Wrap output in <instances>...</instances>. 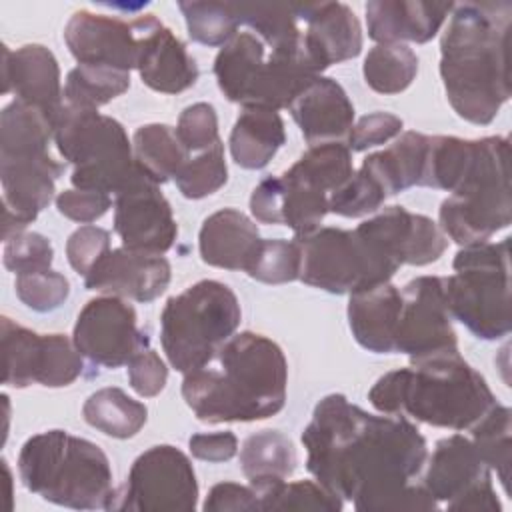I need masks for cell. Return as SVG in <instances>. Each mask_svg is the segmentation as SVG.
Segmentation results:
<instances>
[{
    "label": "cell",
    "instance_id": "obj_33",
    "mask_svg": "<svg viewBox=\"0 0 512 512\" xmlns=\"http://www.w3.org/2000/svg\"><path fill=\"white\" fill-rule=\"evenodd\" d=\"M54 120L40 108L12 100L0 114V156L48 152Z\"/></svg>",
    "mask_w": 512,
    "mask_h": 512
},
{
    "label": "cell",
    "instance_id": "obj_8",
    "mask_svg": "<svg viewBox=\"0 0 512 512\" xmlns=\"http://www.w3.org/2000/svg\"><path fill=\"white\" fill-rule=\"evenodd\" d=\"M60 156L74 166V188L118 194L136 174L134 150L124 126L96 108L62 104L54 120Z\"/></svg>",
    "mask_w": 512,
    "mask_h": 512
},
{
    "label": "cell",
    "instance_id": "obj_47",
    "mask_svg": "<svg viewBox=\"0 0 512 512\" xmlns=\"http://www.w3.org/2000/svg\"><path fill=\"white\" fill-rule=\"evenodd\" d=\"M52 260V242L38 232H20L4 240L2 262L16 276L48 270Z\"/></svg>",
    "mask_w": 512,
    "mask_h": 512
},
{
    "label": "cell",
    "instance_id": "obj_31",
    "mask_svg": "<svg viewBox=\"0 0 512 512\" xmlns=\"http://www.w3.org/2000/svg\"><path fill=\"white\" fill-rule=\"evenodd\" d=\"M132 150L136 166L156 184L176 178L180 168L190 158V152L180 142L176 128L168 124H144L134 132Z\"/></svg>",
    "mask_w": 512,
    "mask_h": 512
},
{
    "label": "cell",
    "instance_id": "obj_16",
    "mask_svg": "<svg viewBox=\"0 0 512 512\" xmlns=\"http://www.w3.org/2000/svg\"><path fill=\"white\" fill-rule=\"evenodd\" d=\"M72 340L78 352L96 366L120 368L148 344L138 330L136 310L120 296H98L78 312Z\"/></svg>",
    "mask_w": 512,
    "mask_h": 512
},
{
    "label": "cell",
    "instance_id": "obj_53",
    "mask_svg": "<svg viewBox=\"0 0 512 512\" xmlns=\"http://www.w3.org/2000/svg\"><path fill=\"white\" fill-rule=\"evenodd\" d=\"M206 512H238V510H260L258 496L252 486L236 482L214 484L202 504Z\"/></svg>",
    "mask_w": 512,
    "mask_h": 512
},
{
    "label": "cell",
    "instance_id": "obj_49",
    "mask_svg": "<svg viewBox=\"0 0 512 512\" xmlns=\"http://www.w3.org/2000/svg\"><path fill=\"white\" fill-rule=\"evenodd\" d=\"M108 252L110 232L94 224L80 226L66 242V258L80 276H86Z\"/></svg>",
    "mask_w": 512,
    "mask_h": 512
},
{
    "label": "cell",
    "instance_id": "obj_13",
    "mask_svg": "<svg viewBox=\"0 0 512 512\" xmlns=\"http://www.w3.org/2000/svg\"><path fill=\"white\" fill-rule=\"evenodd\" d=\"M420 486L438 508L500 512L502 504L492 486V470L464 434H452L436 442L422 468Z\"/></svg>",
    "mask_w": 512,
    "mask_h": 512
},
{
    "label": "cell",
    "instance_id": "obj_43",
    "mask_svg": "<svg viewBox=\"0 0 512 512\" xmlns=\"http://www.w3.org/2000/svg\"><path fill=\"white\" fill-rule=\"evenodd\" d=\"M174 180L180 194L188 200H200L218 192L228 180L222 142L194 158H188Z\"/></svg>",
    "mask_w": 512,
    "mask_h": 512
},
{
    "label": "cell",
    "instance_id": "obj_57",
    "mask_svg": "<svg viewBox=\"0 0 512 512\" xmlns=\"http://www.w3.org/2000/svg\"><path fill=\"white\" fill-rule=\"evenodd\" d=\"M2 468L6 472V482H8V500H10V508H12V474H10V468H8V462L2 460Z\"/></svg>",
    "mask_w": 512,
    "mask_h": 512
},
{
    "label": "cell",
    "instance_id": "obj_28",
    "mask_svg": "<svg viewBox=\"0 0 512 512\" xmlns=\"http://www.w3.org/2000/svg\"><path fill=\"white\" fill-rule=\"evenodd\" d=\"M402 294L392 282H384L350 294L348 324L354 340L368 352L392 354Z\"/></svg>",
    "mask_w": 512,
    "mask_h": 512
},
{
    "label": "cell",
    "instance_id": "obj_14",
    "mask_svg": "<svg viewBox=\"0 0 512 512\" xmlns=\"http://www.w3.org/2000/svg\"><path fill=\"white\" fill-rule=\"evenodd\" d=\"M2 384L26 388L42 384L62 388L84 370L82 354L66 334H36L2 316Z\"/></svg>",
    "mask_w": 512,
    "mask_h": 512
},
{
    "label": "cell",
    "instance_id": "obj_19",
    "mask_svg": "<svg viewBox=\"0 0 512 512\" xmlns=\"http://www.w3.org/2000/svg\"><path fill=\"white\" fill-rule=\"evenodd\" d=\"M354 230L396 268L432 264L448 246L446 234L432 218L414 214L404 206H388Z\"/></svg>",
    "mask_w": 512,
    "mask_h": 512
},
{
    "label": "cell",
    "instance_id": "obj_17",
    "mask_svg": "<svg viewBox=\"0 0 512 512\" xmlns=\"http://www.w3.org/2000/svg\"><path fill=\"white\" fill-rule=\"evenodd\" d=\"M154 180L138 174L116 194L114 230L122 246L146 254H164L174 246L178 226L172 208Z\"/></svg>",
    "mask_w": 512,
    "mask_h": 512
},
{
    "label": "cell",
    "instance_id": "obj_45",
    "mask_svg": "<svg viewBox=\"0 0 512 512\" xmlns=\"http://www.w3.org/2000/svg\"><path fill=\"white\" fill-rule=\"evenodd\" d=\"M386 200L380 184L364 170L352 172V176L340 184L328 196V212L346 218H360L376 212Z\"/></svg>",
    "mask_w": 512,
    "mask_h": 512
},
{
    "label": "cell",
    "instance_id": "obj_20",
    "mask_svg": "<svg viewBox=\"0 0 512 512\" xmlns=\"http://www.w3.org/2000/svg\"><path fill=\"white\" fill-rule=\"evenodd\" d=\"M138 38V74L142 82L162 94H178L192 88L200 76L194 56L154 14L132 22Z\"/></svg>",
    "mask_w": 512,
    "mask_h": 512
},
{
    "label": "cell",
    "instance_id": "obj_46",
    "mask_svg": "<svg viewBox=\"0 0 512 512\" xmlns=\"http://www.w3.org/2000/svg\"><path fill=\"white\" fill-rule=\"evenodd\" d=\"M14 288L22 304L36 312H52L60 308L70 296L68 278L50 268L16 276Z\"/></svg>",
    "mask_w": 512,
    "mask_h": 512
},
{
    "label": "cell",
    "instance_id": "obj_9",
    "mask_svg": "<svg viewBox=\"0 0 512 512\" xmlns=\"http://www.w3.org/2000/svg\"><path fill=\"white\" fill-rule=\"evenodd\" d=\"M242 310L230 286L200 280L168 298L160 314V342L170 366L182 374L196 370L234 336Z\"/></svg>",
    "mask_w": 512,
    "mask_h": 512
},
{
    "label": "cell",
    "instance_id": "obj_6",
    "mask_svg": "<svg viewBox=\"0 0 512 512\" xmlns=\"http://www.w3.org/2000/svg\"><path fill=\"white\" fill-rule=\"evenodd\" d=\"M220 92L242 108H288L290 102L320 76L304 42L268 44L252 30L238 32L214 58Z\"/></svg>",
    "mask_w": 512,
    "mask_h": 512
},
{
    "label": "cell",
    "instance_id": "obj_39",
    "mask_svg": "<svg viewBox=\"0 0 512 512\" xmlns=\"http://www.w3.org/2000/svg\"><path fill=\"white\" fill-rule=\"evenodd\" d=\"M288 172L330 196V192L352 176V154L344 142L314 144L288 168Z\"/></svg>",
    "mask_w": 512,
    "mask_h": 512
},
{
    "label": "cell",
    "instance_id": "obj_4",
    "mask_svg": "<svg viewBox=\"0 0 512 512\" xmlns=\"http://www.w3.org/2000/svg\"><path fill=\"white\" fill-rule=\"evenodd\" d=\"M368 400L382 414L456 432L470 430L498 402L484 376L460 354L386 372L370 388Z\"/></svg>",
    "mask_w": 512,
    "mask_h": 512
},
{
    "label": "cell",
    "instance_id": "obj_1",
    "mask_svg": "<svg viewBox=\"0 0 512 512\" xmlns=\"http://www.w3.org/2000/svg\"><path fill=\"white\" fill-rule=\"evenodd\" d=\"M300 440L314 480L358 512L438 510L414 482L428 448L406 416H376L344 394H328L316 404Z\"/></svg>",
    "mask_w": 512,
    "mask_h": 512
},
{
    "label": "cell",
    "instance_id": "obj_50",
    "mask_svg": "<svg viewBox=\"0 0 512 512\" xmlns=\"http://www.w3.org/2000/svg\"><path fill=\"white\" fill-rule=\"evenodd\" d=\"M126 366L128 382L138 396L152 398L164 390L168 380V368L160 354L152 350L148 344L142 346Z\"/></svg>",
    "mask_w": 512,
    "mask_h": 512
},
{
    "label": "cell",
    "instance_id": "obj_29",
    "mask_svg": "<svg viewBox=\"0 0 512 512\" xmlns=\"http://www.w3.org/2000/svg\"><path fill=\"white\" fill-rule=\"evenodd\" d=\"M284 142V122L276 110L242 108L230 132V154L240 168L260 170L270 164Z\"/></svg>",
    "mask_w": 512,
    "mask_h": 512
},
{
    "label": "cell",
    "instance_id": "obj_48",
    "mask_svg": "<svg viewBox=\"0 0 512 512\" xmlns=\"http://www.w3.org/2000/svg\"><path fill=\"white\" fill-rule=\"evenodd\" d=\"M176 134L188 152H204L220 142L218 116L212 104L196 102L186 106L176 124Z\"/></svg>",
    "mask_w": 512,
    "mask_h": 512
},
{
    "label": "cell",
    "instance_id": "obj_42",
    "mask_svg": "<svg viewBox=\"0 0 512 512\" xmlns=\"http://www.w3.org/2000/svg\"><path fill=\"white\" fill-rule=\"evenodd\" d=\"M188 36L204 46H224L238 34V16L232 2H180Z\"/></svg>",
    "mask_w": 512,
    "mask_h": 512
},
{
    "label": "cell",
    "instance_id": "obj_18",
    "mask_svg": "<svg viewBox=\"0 0 512 512\" xmlns=\"http://www.w3.org/2000/svg\"><path fill=\"white\" fill-rule=\"evenodd\" d=\"M62 170L64 166L48 152L0 156L4 240L24 232V228L52 202L56 180L62 176Z\"/></svg>",
    "mask_w": 512,
    "mask_h": 512
},
{
    "label": "cell",
    "instance_id": "obj_51",
    "mask_svg": "<svg viewBox=\"0 0 512 512\" xmlns=\"http://www.w3.org/2000/svg\"><path fill=\"white\" fill-rule=\"evenodd\" d=\"M404 122L390 112H372L362 116L348 134L350 152H364L372 146L386 144L402 134Z\"/></svg>",
    "mask_w": 512,
    "mask_h": 512
},
{
    "label": "cell",
    "instance_id": "obj_37",
    "mask_svg": "<svg viewBox=\"0 0 512 512\" xmlns=\"http://www.w3.org/2000/svg\"><path fill=\"white\" fill-rule=\"evenodd\" d=\"M418 72V56L406 44H376L364 58L362 74L378 94L404 92Z\"/></svg>",
    "mask_w": 512,
    "mask_h": 512
},
{
    "label": "cell",
    "instance_id": "obj_10",
    "mask_svg": "<svg viewBox=\"0 0 512 512\" xmlns=\"http://www.w3.org/2000/svg\"><path fill=\"white\" fill-rule=\"evenodd\" d=\"M454 274L444 278L452 318L476 338L498 340L510 332V238L458 250Z\"/></svg>",
    "mask_w": 512,
    "mask_h": 512
},
{
    "label": "cell",
    "instance_id": "obj_26",
    "mask_svg": "<svg viewBox=\"0 0 512 512\" xmlns=\"http://www.w3.org/2000/svg\"><path fill=\"white\" fill-rule=\"evenodd\" d=\"M454 2L426 0H372L366 4L368 36L378 44H424L432 40Z\"/></svg>",
    "mask_w": 512,
    "mask_h": 512
},
{
    "label": "cell",
    "instance_id": "obj_54",
    "mask_svg": "<svg viewBox=\"0 0 512 512\" xmlns=\"http://www.w3.org/2000/svg\"><path fill=\"white\" fill-rule=\"evenodd\" d=\"M188 448L194 458L206 462H226L238 452V438L232 432L194 434L188 440Z\"/></svg>",
    "mask_w": 512,
    "mask_h": 512
},
{
    "label": "cell",
    "instance_id": "obj_36",
    "mask_svg": "<svg viewBox=\"0 0 512 512\" xmlns=\"http://www.w3.org/2000/svg\"><path fill=\"white\" fill-rule=\"evenodd\" d=\"M474 158V140L428 136L420 186L452 192L466 176Z\"/></svg>",
    "mask_w": 512,
    "mask_h": 512
},
{
    "label": "cell",
    "instance_id": "obj_12",
    "mask_svg": "<svg viewBox=\"0 0 512 512\" xmlns=\"http://www.w3.org/2000/svg\"><path fill=\"white\" fill-rule=\"evenodd\" d=\"M198 504V480L190 458L170 444L142 452L108 510L192 512Z\"/></svg>",
    "mask_w": 512,
    "mask_h": 512
},
{
    "label": "cell",
    "instance_id": "obj_24",
    "mask_svg": "<svg viewBox=\"0 0 512 512\" xmlns=\"http://www.w3.org/2000/svg\"><path fill=\"white\" fill-rule=\"evenodd\" d=\"M302 42L318 70L356 58L362 50V26L344 2L302 4Z\"/></svg>",
    "mask_w": 512,
    "mask_h": 512
},
{
    "label": "cell",
    "instance_id": "obj_2",
    "mask_svg": "<svg viewBox=\"0 0 512 512\" xmlns=\"http://www.w3.org/2000/svg\"><path fill=\"white\" fill-rule=\"evenodd\" d=\"M510 26L506 0L452 6L440 38V78L454 112L472 124H490L510 100Z\"/></svg>",
    "mask_w": 512,
    "mask_h": 512
},
{
    "label": "cell",
    "instance_id": "obj_55",
    "mask_svg": "<svg viewBox=\"0 0 512 512\" xmlns=\"http://www.w3.org/2000/svg\"><path fill=\"white\" fill-rule=\"evenodd\" d=\"M250 212L258 222L280 224V198L278 176L264 178L250 196Z\"/></svg>",
    "mask_w": 512,
    "mask_h": 512
},
{
    "label": "cell",
    "instance_id": "obj_7",
    "mask_svg": "<svg viewBox=\"0 0 512 512\" xmlns=\"http://www.w3.org/2000/svg\"><path fill=\"white\" fill-rule=\"evenodd\" d=\"M442 232L460 246L488 242L512 220L508 176V138L484 136L474 140V158L460 184L442 200Z\"/></svg>",
    "mask_w": 512,
    "mask_h": 512
},
{
    "label": "cell",
    "instance_id": "obj_27",
    "mask_svg": "<svg viewBox=\"0 0 512 512\" xmlns=\"http://www.w3.org/2000/svg\"><path fill=\"white\" fill-rule=\"evenodd\" d=\"M262 244L256 224L240 210L224 208L210 214L200 228L198 248L206 264L246 272Z\"/></svg>",
    "mask_w": 512,
    "mask_h": 512
},
{
    "label": "cell",
    "instance_id": "obj_40",
    "mask_svg": "<svg viewBox=\"0 0 512 512\" xmlns=\"http://www.w3.org/2000/svg\"><path fill=\"white\" fill-rule=\"evenodd\" d=\"M510 418L512 412L508 406L496 402L472 428V442L490 470H496V476L508 494L510 490V462H512V444H510Z\"/></svg>",
    "mask_w": 512,
    "mask_h": 512
},
{
    "label": "cell",
    "instance_id": "obj_25",
    "mask_svg": "<svg viewBox=\"0 0 512 512\" xmlns=\"http://www.w3.org/2000/svg\"><path fill=\"white\" fill-rule=\"evenodd\" d=\"M288 110L310 146L342 142L354 126V106L346 90L326 76H316Z\"/></svg>",
    "mask_w": 512,
    "mask_h": 512
},
{
    "label": "cell",
    "instance_id": "obj_56",
    "mask_svg": "<svg viewBox=\"0 0 512 512\" xmlns=\"http://www.w3.org/2000/svg\"><path fill=\"white\" fill-rule=\"evenodd\" d=\"M2 404H4V440L8 436V422H10V402H8V396L2 394Z\"/></svg>",
    "mask_w": 512,
    "mask_h": 512
},
{
    "label": "cell",
    "instance_id": "obj_23",
    "mask_svg": "<svg viewBox=\"0 0 512 512\" xmlns=\"http://www.w3.org/2000/svg\"><path fill=\"white\" fill-rule=\"evenodd\" d=\"M2 92L40 108L52 120L64 104L60 68L54 54L42 44H24L16 50L2 46Z\"/></svg>",
    "mask_w": 512,
    "mask_h": 512
},
{
    "label": "cell",
    "instance_id": "obj_30",
    "mask_svg": "<svg viewBox=\"0 0 512 512\" xmlns=\"http://www.w3.org/2000/svg\"><path fill=\"white\" fill-rule=\"evenodd\" d=\"M428 136L422 132H402L394 144L362 160V166L384 190L394 196L412 186H420Z\"/></svg>",
    "mask_w": 512,
    "mask_h": 512
},
{
    "label": "cell",
    "instance_id": "obj_34",
    "mask_svg": "<svg viewBox=\"0 0 512 512\" xmlns=\"http://www.w3.org/2000/svg\"><path fill=\"white\" fill-rule=\"evenodd\" d=\"M298 454L292 440L278 430H260L250 434L240 448V468L250 482L270 480L294 474Z\"/></svg>",
    "mask_w": 512,
    "mask_h": 512
},
{
    "label": "cell",
    "instance_id": "obj_32",
    "mask_svg": "<svg viewBox=\"0 0 512 512\" xmlns=\"http://www.w3.org/2000/svg\"><path fill=\"white\" fill-rule=\"evenodd\" d=\"M82 416L102 434L124 440L142 430L148 420V408L144 402L128 396L122 388L106 386L86 398Z\"/></svg>",
    "mask_w": 512,
    "mask_h": 512
},
{
    "label": "cell",
    "instance_id": "obj_15",
    "mask_svg": "<svg viewBox=\"0 0 512 512\" xmlns=\"http://www.w3.org/2000/svg\"><path fill=\"white\" fill-rule=\"evenodd\" d=\"M400 294L402 308L394 352L406 354L410 364L458 354V340L444 298V278L418 276L410 280Z\"/></svg>",
    "mask_w": 512,
    "mask_h": 512
},
{
    "label": "cell",
    "instance_id": "obj_38",
    "mask_svg": "<svg viewBox=\"0 0 512 512\" xmlns=\"http://www.w3.org/2000/svg\"><path fill=\"white\" fill-rule=\"evenodd\" d=\"M280 198V224L294 230V234H306L320 226L328 214V194L288 170L278 176Z\"/></svg>",
    "mask_w": 512,
    "mask_h": 512
},
{
    "label": "cell",
    "instance_id": "obj_41",
    "mask_svg": "<svg viewBox=\"0 0 512 512\" xmlns=\"http://www.w3.org/2000/svg\"><path fill=\"white\" fill-rule=\"evenodd\" d=\"M130 88V72L78 64L64 82V102L84 108H100Z\"/></svg>",
    "mask_w": 512,
    "mask_h": 512
},
{
    "label": "cell",
    "instance_id": "obj_22",
    "mask_svg": "<svg viewBox=\"0 0 512 512\" xmlns=\"http://www.w3.org/2000/svg\"><path fill=\"white\" fill-rule=\"evenodd\" d=\"M170 278V262L162 254H146L122 246L110 250L84 276V286L102 294L148 304L166 292Z\"/></svg>",
    "mask_w": 512,
    "mask_h": 512
},
{
    "label": "cell",
    "instance_id": "obj_52",
    "mask_svg": "<svg viewBox=\"0 0 512 512\" xmlns=\"http://www.w3.org/2000/svg\"><path fill=\"white\" fill-rule=\"evenodd\" d=\"M110 206H112V198L104 192L72 188L56 196L58 212L80 224H90L102 218Z\"/></svg>",
    "mask_w": 512,
    "mask_h": 512
},
{
    "label": "cell",
    "instance_id": "obj_35",
    "mask_svg": "<svg viewBox=\"0 0 512 512\" xmlns=\"http://www.w3.org/2000/svg\"><path fill=\"white\" fill-rule=\"evenodd\" d=\"M258 496L260 510H284V512H340L344 500L328 492L322 484L312 480L288 482L282 478L250 482Z\"/></svg>",
    "mask_w": 512,
    "mask_h": 512
},
{
    "label": "cell",
    "instance_id": "obj_44",
    "mask_svg": "<svg viewBox=\"0 0 512 512\" xmlns=\"http://www.w3.org/2000/svg\"><path fill=\"white\" fill-rule=\"evenodd\" d=\"M246 274L264 284H286L300 276V246L296 240H262Z\"/></svg>",
    "mask_w": 512,
    "mask_h": 512
},
{
    "label": "cell",
    "instance_id": "obj_21",
    "mask_svg": "<svg viewBox=\"0 0 512 512\" xmlns=\"http://www.w3.org/2000/svg\"><path fill=\"white\" fill-rule=\"evenodd\" d=\"M64 42L78 64L122 72L138 66V38L132 22L78 10L66 22Z\"/></svg>",
    "mask_w": 512,
    "mask_h": 512
},
{
    "label": "cell",
    "instance_id": "obj_11",
    "mask_svg": "<svg viewBox=\"0 0 512 512\" xmlns=\"http://www.w3.org/2000/svg\"><path fill=\"white\" fill-rule=\"evenodd\" d=\"M294 240L300 246L298 278L330 294H354L390 282L398 270L356 230L318 226Z\"/></svg>",
    "mask_w": 512,
    "mask_h": 512
},
{
    "label": "cell",
    "instance_id": "obj_5",
    "mask_svg": "<svg viewBox=\"0 0 512 512\" xmlns=\"http://www.w3.org/2000/svg\"><path fill=\"white\" fill-rule=\"evenodd\" d=\"M18 476L32 494L74 510H108L116 492L102 448L66 430L30 436L18 454Z\"/></svg>",
    "mask_w": 512,
    "mask_h": 512
},
{
    "label": "cell",
    "instance_id": "obj_3",
    "mask_svg": "<svg viewBox=\"0 0 512 512\" xmlns=\"http://www.w3.org/2000/svg\"><path fill=\"white\" fill-rule=\"evenodd\" d=\"M286 384L282 348L262 334L240 332L184 374L182 398L200 422H254L284 408Z\"/></svg>",
    "mask_w": 512,
    "mask_h": 512
}]
</instances>
